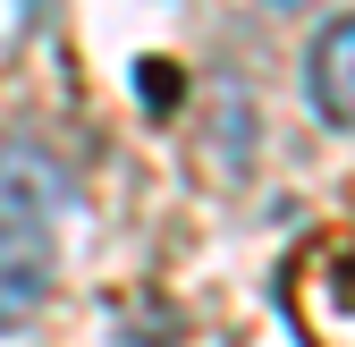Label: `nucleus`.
Listing matches in <instances>:
<instances>
[{
	"mask_svg": "<svg viewBox=\"0 0 355 347\" xmlns=\"http://www.w3.org/2000/svg\"><path fill=\"white\" fill-rule=\"evenodd\" d=\"M262 9H313V0H262Z\"/></svg>",
	"mask_w": 355,
	"mask_h": 347,
	"instance_id": "obj_3",
	"label": "nucleus"
},
{
	"mask_svg": "<svg viewBox=\"0 0 355 347\" xmlns=\"http://www.w3.org/2000/svg\"><path fill=\"white\" fill-rule=\"evenodd\" d=\"M304 94H313V119L355 136V17H330L304 51Z\"/></svg>",
	"mask_w": 355,
	"mask_h": 347,
	"instance_id": "obj_2",
	"label": "nucleus"
},
{
	"mask_svg": "<svg viewBox=\"0 0 355 347\" xmlns=\"http://www.w3.org/2000/svg\"><path fill=\"white\" fill-rule=\"evenodd\" d=\"M68 169L42 144H0V330H26L60 280Z\"/></svg>",
	"mask_w": 355,
	"mask_h": 347,
	"instance_id": "obj_1",
	"label": "nucleus"
}]
</instances>
